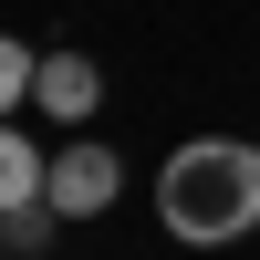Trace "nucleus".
<instances>
[{
  "instance_id": "nucleus-1",
  "label": "nucleus",
  "mask_w": 260,
  "mask_h": 260,
  "mask_svg": "<svg viewBox=\"0 0 260 260\" xmlns=\"http://www.w3.org/2000/svg\"><path fill=\"white\" fill-rule=\"evenodd\" d=\"M156 219L177 229L187 250H229L260 229V146L240 136H187L177 156L156 167Z\"/></svg>"
},
{
  "instance_id": "nucleus-2",
  "label": "nucleus",
  "mask_w": 260,
  "mask_h": 260,
  "mask_svg": "<svg viewBox=\"0 0 260 260\" xmlns=\"http://www.w3.org/2000/svg\"><path fill=\"white\" fill-rule=\"evenodd\" d=\"M115 187H125V167H115V146H94V136H73L52 156V208L62 219H94V208H115Z\"/></svg>"
},
{
  "instance_id": "nucleus-3",
  "label": "nucleus",
  "mask_w": 260,
  "mask_h": 260,
  "mask_svg": "<svg viewBox=\"0 0 260 260\" xmlns=\"http://www.w3.org/2000/svg\"><path fill=\"white\" fill-rule=\"evenodd\" d=\"M31 104H42L52 125H83V115L104 104V73H94L83 52H42V83H31Z\"/></svg>"
},
{
  "instance_id": "nucleus-4",
  "label": "nucleus",
  "mask_w": 260,
  "mask_h": 260,
  "mask_svg": "<svg viewBox=\"0 0 260 260\" xmlns=\"http://www.w3.org/2000/svg\"><path fill=\"white\" fill-rule=\"evenodd\" d=\"M42 198H52V156H42V136L0 125V219H11V208H42Z\"/></svg>"
},
{
  "instance_id": "nucleus-5",
  "label": "nucleus",
  "mask_w": 260,
  "mask_h": 260,
  "mask_svg": "<svg viewBox=\"0 0 260 260\" xmlns=\"http://www.w3.org/2000/svg\"><path fill=\"white\" fill-rule=\"evenodd\" d=\"M31 83H42V52H31V42H11V31H0V125H11L21 104H31Z\"/></svg>"
},
{
  "instance_id": "nucleus-6",
  "label": "nucleus",
  "mask_w": 260,
  "mask_h": 260,
  "mask_svg": "<svg viewBox=\"0 0 260 260\" xmlns=\"http://www.w3.org/2000/svg\"><path fill=\"white\" fill-rule=\"evenodd\" d=\"M52 219H62L52 198H42V208H11V219H0V240H11V250H42V240H52Z\"/></svg>"
}]
</instances>
